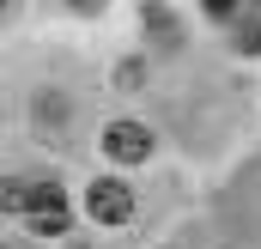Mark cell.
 I'll use <instances>...</instances> for the list:
<instances>
[{
    "label": "cell",
    "mask_w": 261,
    "mask_h": 249,
    "mask_svg": "<svg viewBox=\"0 0 261 249\" xmlns=\"http://www.w3.org/2000/svg\"><path fill=\"white\" fill-rule=\"evenodd\" d=\"M85 213L97 219V225H122L134 213V194H128V183H116V177H97V183L85 188Z\"/></svg>",
    "instance_id": "cell-1"
},
{
    "label": "cell",
    "mask_w": 261,
    "mask_h": 249,
    "mask_svg": "<svg viewBox=\"0 0 261 249\" xmlns=\"http://www.w3.org/2000/svg\"><path fill=\"white\" fill-rule=\"evenodd\" d=\"M103 152H110L116 164H140V158L152 152V128L146 122H110L103 128Z\"/></svg>",
    "instance_id": "cell-2"
},
{
    "label": "cell",
    "mask_w": 261,
    "mask_h": 249,
    "mask_svg": "<svg viewBox=\"0 0 261 249\" xmlns=\"http://www.w3.org/2000/svg\"><path fill=\"white\" fill-rule=\"evenodd\" d=\"M31 225L43 231V237H55V231H67V201L55 183H37V201H31Z\"/></svg>",
    "instance_id": "cell-3"
},
{
    "label": "cell",
    "mask_w": 261,
    "mask_h": 249,
    "mask_svg": "<svg viewBox=\"0 0 261 249\" xmlns=\"http://www.w3.org/2000/svg\"><path fill=\"white\" fill-rule=\"evenodd\" d=\"M37 183H0V213H31Z\"/></svg>",
    "instance_id": "cell-4"
},
{
    "label": "cell",
    "mask_w": 261,
    "mask_h": 249,
    "mask_svg": "<svg viewBox=\"0 0 261 249\" xmlns=\"http://www.w3.org/2000/svg\"><path fill=\"white\" fill-rule=\"evenodd\" d=\"M237 43H243V49H249V55H255V49H261V24H249V31H243V37H237Z\"/></svg>",
    "instance_id": "cell-5"
},
{
    "label": "cell",
    "mask_w": 261,
    "mask_h": 249,
    "mask_svg": "<svg viewBox=\"0 0 261 249\" xmlns=\"http://www.w3.org/2000/svg\"><path fill=\"white\" fill-rule=\"evenodd\" d=\"M231 6H237V0H206V12H213V18H231Z\"/></svg>",
    "instance_id": "cell-6"
},
{
    "label": "cell",
    "mask_w": 261,
    "mask_h": 249,
    "mask_svg": "<svg viewBox=\"0 0 261 249\" xmlns=\"http://www.w3.org/2000/svg\"><path fill=\"white\" fill-rule=\"evenodd\" d=\"M73 6H103V0H73Z\"/></svg>",
    "instance_id": "cell-7"
}]
</instances>
